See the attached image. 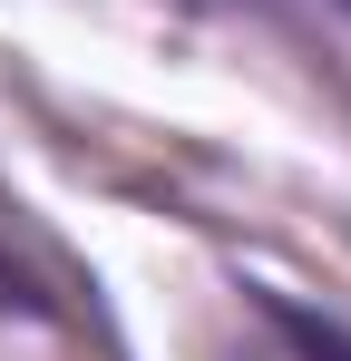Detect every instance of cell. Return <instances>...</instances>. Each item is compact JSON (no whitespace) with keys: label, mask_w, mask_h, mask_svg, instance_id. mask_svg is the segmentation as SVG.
<instances>
[{"label":"cell","mask_w":351,"mask_h":361,"mask_svg":"<svg viewBox=\"0 0 351 361\" xmlns=\"http://www.w3.org/2000/svg\"><path fill=\"white\" fill-rule=\"evenodd\" d=\"M205 10H322V20H351V0H205Z\"/></svg>","instance_id":"obj_2"},{"label":"cell","mask_w":351,"mask_h":361,"mask_svg":"<svg viewBox=\"0 0 351 361\" xmlns=\"http://www.w3.org/2000/svg\"><path fill=\"white\" fill-rule=\"evenodd\" d=\"M244 302H254V322L273 332L283 361H351V322H332V312H312V302L273 293V283H244Z\"/></svg>","instance_id":"obj_1"}]
</instances>
